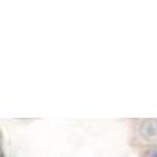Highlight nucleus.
I'll return each mask as SVG.
<instances>
[{
  "label": "nucleus",
  "mask_w": 157,
  "mask_h": 157,
  "mask_svg": "<svg viewBox=\"0 0 157 157\" xmlns=\"http://www.w3.org/2000/svg\"><path fill=\"white\" fill-rule=\"evenodd\" d=\"M148 157H157V151H154V152H151Z\"/></svg>",
  "instance_id": "obj_1"
}]
</instances>
